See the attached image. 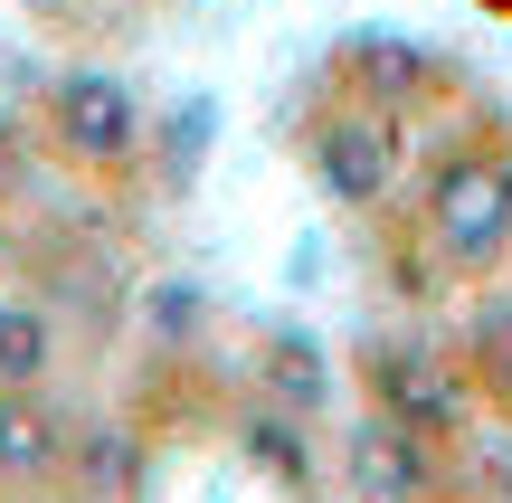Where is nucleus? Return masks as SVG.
Masks as SVG:
<instances>
[{
    "mask_svg": "<svg viewBox=\"0 0 512 503\" xmlns=\"http://www.w3.org/2000/svg\"><path fill=\"white\" fill-rule=\"evenodd\" d=\"M437 238L456 247V257H494L512 238V171L503 162H465L456 181L437 190Z\"/></svg>",
    "mask_w": 512,
    "mask_h": 503,
    "instance_id": "obj_1",
    "label": "nucleus"
},
{
    "mask_svg": "<svg viewBox=\"0 0 512 503\" xmlns=\"http://www.w3.org/2000/svg\"><path fill=\"white\" fill-rule=\"evenodd\" d=\"M67 124H76V143H124L133 133V105H124V86H76L67 95Z\"/></svg>",
    "mask_w": 512,
    "mask_h": 503,
    "instance_id": "obj_2",
    "label": "nucleus"
}]
</instances>
